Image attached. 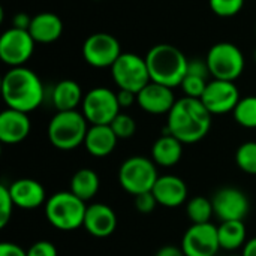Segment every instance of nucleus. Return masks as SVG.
<instances>
[{"label": "nucleus", "instance_id": "f257e3e1", "mask_svg": "<svg viewBox=\"0 0 256 256\" xmlns=\"http://www.w3.org/2000/svg\"><path fill=\"white\" fill-rule=\"evenodd\" d=\"M212 128V112L201 99L183 96L168 112L166 132L183 144H195L207 136Z\"/></svg>", "mask_w": 256, "mask_h": 256}, {"label": "nucleus", "instance_id": "f03ea898", "mask_svg": "<svg viewBox=\"0 0 256 256\" xmlns=\"http://www.w3.org/2000/svg\"><path fill=\"white\" fill-rule=\"evenodd\" d=\"M2 96L8 108L32 112L44 102V84L32 69L26 66L10 68L2 80Z\"/></svg>", "mask_w": 256, "mask_h": 256}, {"label": "nucleus", "instance_id": "7ed1b4c3", "mask_svg": "<svg viewBox=\"0 0 256 256\" xmlns=\"http://www.w3.org/2000/svg\"><path fill=\"white\" fill-rule=\"evenodd\" d=\"M146 62L152 81L170 88L182 86L189 64V58L184 52L171 44L152 46L146 56Z\"/></svg>", "mask_w": 256, "mask_h": 256}, {"label": "nucleus", "instance_id": "20e7f679", "mask_svg": "<svg viewBox=\"0 0 256 256\" xmlns=\"http://www.w3.org/2000/svg\"><path fill=\"white\" fill-rule=\"evenodd\" d=\"M88 128L82 112L76 110L57 111L48 123V140L56 148L70 152L84 144Z\"/></svg>", "mask_w": 256, "mask_h": 256}, {"label": "nucleus", "instance_id": "39448f33", "mask_svg": "<svg viewBox=\"0 0 256 256\" xmlns=\"http://www.w3.org/2000/svg\"><path fill=\"white\" fill-rule=\"evenodd\" d=\"M87 206L70 190L57 192L45 202L46 220L60 231H74L84 225Z\"/></svg>", "mask_w": 256, "mask_h": 256}, {"label": "nucleus", "instance_id": "423d86ee", "mask_svg": "<svg viewBox=\"0 0 256 256\" xmlns=\"http://www.w3.org/2000/svg\"><path fill=\"white\" fill-rule=\"evenodd\" d=\"M159 178L158 166L153 159L144 156L128 158L118 168L120 186L130 195L136 196L150 192Z\"/></svg>", "mask_w": 256, "mask_h": 256}, {"label": "nucleus", "instance_id": "0eeeda50", "mask_svg": "<svg viewBox=\"0 0 256 256\" xmlns=\"http://www.w3.org/2000/svg\"><path fill=\"white\" fill-rule=\"evenodd\" d=\"M210 75L213 80L236 81L242 76L246 60L242 50L231 42H218L214 44L206 57Z\"/></svg>", "mask_w": 256, "mask_h": 256}, {"label": "nucleus", "instance_id": "6e6552de", "mask_svg": "<svg viewBox=\"0 0 256 256\" xmlns=\"http://www.w3.org/2000/svg\"><path fill=\"white\" fill-rule=\"evenodd\" d=\"M111 75L118 90H129L136 94L152 82L146 57L134 52H122L111 66Z\"/></svg>", "mask_w": 256, "mask_h": 256}, {"label": "nucleus", "instance_id": "1a4fd4ad", "mask_svg": "<svg viewBox=\"0 0 256 256\" xmlns=\"http://www.w3.org/2000/svg\"><path fill=\"white\" fill-rule=\"evenodd\" d=\"M82 114L90 124H111L120 114L117 93L106 87L92 88L84 94Z\"/></svg>", "mask_w": 256, "mask_h": 256}, {"label": "nucleus", "instance_id": "9d476101", "mask_svg": "<svg viewBox=\"0 0 256 256\" xmlns=\"http://www.w3.org/2000/svg\"><path fill=\"white\" fill-rule=\"evenodd\" d=\"M34 44L28 30L10 27L0 38V58L10 68L24 66L34 51Z\"/></svg>", "mask_w": 256, "mask_h": 256}, {"label": "nucleus", "instance_id": "9b49d317", "mask_svg": "<svg viewBox=\"0 0 256 256\" xmlns=\"http://www.w3.org/2000/svg\"><path fill=\"white\" fill-rule=\"evenodd\" d=\"M122 56V45L118 39L110 33H93L82 44L84 60L98 69L111 68Z\"/></svg>", "mask_w": 256, "mask_h": 256}, {"label": "nucleus", "instance_id": "f8f14e48", "mask_svg": "<svg viewBox=\"0 0 256 256\" xmlns=\"http://www.w3.org/2000/svg\"><path fill=\"white\" fill-rule=\"evenodd\" d=\"M182 250L186 256H216L220 250L218 226L208 224H192L183 238Z\"/></svg>", "mask_w": 256, "mask_h": 256}, {"label": "nucleus", "instance_id": "ddd939ff", "mask_svg": "<svg viewBox=\"0 0 256 256\" xmlns=\"http://www.w3.org/2000/svg\"><path fill=\"white\" fill-rule=\"evenodd\" d=\"M240 92L232 81L212 80L208 81L204 94L201 96L202 104L212 112V116H222L232 112L240 102Z\"/></svg>", "mask_w": 256, "mask_h": 256}, {"label": "nucleus", "instance_id": "4468645a", "mask_svg": "<svg viewBox=\"0 0 256 256\" xmlns=\"http://www.w3.org/2000/svg\"><path fill=\"white\" fill-rule=\"evenodd\" d=\"M213 208H214V216L220 222L226 220H243L250 208L249 198L246 194L237 188H222L219 189L213 198Z\"/></svg>", "mask_w": 256, "mask_h": 256}, {"label": "nucleus", "instance_id": "2eb2a0df", "mask_svg": "<svg viewBox=\"0 0 256 256\" xmlns=\"http://www.w3.org/2000/svg\"><path fill=\"white\" fill-rule=\"evenodd\" d=\"M177 102L172 88L158 84V82H148L138 94H136V104L138 106L152 114V116H162L168 114L174 104Z\"/></svg>", "mask_w": 256, "mask_h": 256}, {"label": "nucleus", "instance_id": "dca6fc26", "mask_svg": "<svg viewBox=\"0 0 256 256\" xmlns=\"http://www.w3.org/2000/svg\"><path fill=\"white\" fill-rule=\"evenodd\" d=\"M82 226L86 228V231L90 236H93L96 238H106L117 228L116 212L104 202H96V204L87 206Z\"/></svg>", "mask_w": 256, "mask_h": 256}, {"label": "nucleus", "instance_id": "f3484780", "mask_svg": "<svg viewBox=\"0 0 256 256\" xmlns=\"http://www.w3.org/2000/svg\"><path fill=\"white\" fill-rule=\"evenodd\" d=\"M10 198L15 207L22 210H34L46 202L44 186L33 178H18L9 186Z\"/></svg>", "mask_w": 256, "mask_h": 256}, {"label": "nucleus", "instance_id": "a211bd4d", "mask_svg": "<svg viewBox=\"0 0 256 256\" xmlns=\"http://www.w3.org/2000/svg\"><path fill=\"white\" fill-rule=\"evenodd\" d=\"M32 124L26 112L6 108L0 112V141L3 144H20L30 134Z\"/></svg>", "mask_w": 256, "mask_h": 256}, {"label": "nucleus", "instance_id": "6ab92c4d", "mask_svg": "<svg viewBox=\"0 0 256 256\" xmlns=\"http://www.w3.org/2000/svg\"><path fill=\"white\" fill-rule=\"evenodd\" d=\"M159 206L166 208L180 207L188 200V186L177 176H159L152 189Z\"/></svg>", "mask_w": 256, "mask_h": 256}, {"label": "nucleus", "instance_id": "aec40b11", "mask_svg": "<svg viewBox=\"0 0 256 256\" xmlns=\"http://www.w3.org/2000/svg\"><path fill=\"white\" fill-rule=\"evenodd\" d=\"M28 33L36 44H52L63 33V21L52 12H40L32 16Z\"/></svg>", "mask_w": 256, "mask_h": 256}, {"label": "nucleus", "instance_id": "412c9836", "mask_svg": "<svg viewBox=\"0 0 256 256\" xmlns=\"http://www.w3.org/2000/svg\"><path fill=\"white\" fill-rule=\"evenodd\" d=\"M117 135L110 124H92L88 128L84 147L94 158H105L111 154L117 146Z\"/></svg>", "mask_w": 256, "mask_h": 256}, {"label": "nucleus", "instance_id": "4be33fe9", "mask_svg": "<svg viewBox=\"0 0 256 256\" xmlns=\"http://www.w3.org/2000/svg\"><path fill=\"white\" fill-rule=\"evenodd\" d=\"M183 156V142L178 141L171 134H164L158 138L152 147V159L156 165L171 168L182 160Z\"/></svg>", "mask_w": 256, "mask_h": 256}, {"label": "nucleus", "instance_id": "5701e85b", "mask_svg": "<svg viewBox=\"0 0 256 256\" xmlns=\"http://www.w3.org/2000/svg\"><path fill=\"white\" fill-rule=\"evenodd\" d=\"M51 99L57 111H74L80 104H82L84 94L76 81L62 80L52 88Z\"/></svg>", "mask_w": 256, "mask_h": 256}, {"label": "nucleus", "instance_id": "b1692460", "mask_svg": "<svg viewBox=\"0 0 256 256\" xmlns=\"http://www.w3.org/2000/svg\"><path fill=\"white\" fill-rule=\"evenodd\" d=\"M99 188H100L99 176L96 171H93L90 168L78 170L72 176L70 184H69V190L86 202L90 201L93 196H96V194L99 192Z\"/></svg>", "mask_w": 256, "mask_h": 256}, {"label": "nucleus", "instance_id": "393cba45", "mask_svg": "<svg viewBox=\"0 0 256 256\" xmlns=\"http://www.w3.org/2000/svg\"><path fill=\"white\" fill-rule=\"evenodd\" d=\"M219 244L224 250H237L246 244V225L243 220H226L218 226Z\"/></svg>", "mask_w": 256, "mask_h": 256}, {"label": "nucleus", "instance_id": "a878e982", "mask_svg": "<svg viewBox=\"0 0 256 256\" xmlns=\"http://www.w3.org/2000/svg\"><path fill=\"white\" fill-rule=\"evenodd\" d=\"M186 214L192 224H208L214 216L213 202L204 196H194L186 206Z\"/></svg>", "mask_w": 256, "mask_h": 256}, {"label": "nucleus", "instance_id": "bb28decb", "mask_svg": "<svg viewBox=\"0 0 256 256\" xmlns=\"http://www.w3.org/2000/svg\"><path fill=\"white\" fill-rule=\"evenodd\" d=\"M232 116L240 126L246 129H256V96L242 98L232 111Z\"/></svg>", "mask_w": 256, "mask_h": 256}, {"label": "nucleus", "instance_id": "cd10ccee", "mask_svg": "<svg viewBox=\"0 0 256 256\" xmlns=\"http://www.w3.org/2000/svg\"><path fill=\"white\" fill-rule=\"evenodd\" d=\"M236 164L237 166L249 174L256 176V142L255 141H248L242 144L237 152H236Z\"/></svg>", "mask_w": 256, "mask_h": 256}, {"label": "nucleus", "instance_id": "c85d7f7f", "mask_svg": "<svg viewBox=\"0 0 256 256\" xmlns=\"http://www.w3.org/2000/svg\"><path fill=\"white\" fill-rule=\"evenodd\" d=\"M207 84H208V78L200 76V75H194V74H186V76H184V80H183L180 87H182L184 96L201 99V96L206 92Z\"/></svg>", "mask_w": 256, "mask_h": 256}, {"label": "nucleus", "instance_id": "c756f323", "mask_svg": "<svg viewBox=\"0 0 256 256\" xmlns=\"http://www.w3.org/2000/svg\"><path fill=\"white\" fill-rule=\"evenodd\" d=\"M110 126L112 128V130H114V134L117 135L118 140H129L136 132V123H135V120L129 114H124V112H120L112 120V123Z\"/></svg>", "mask_w": 256, "mask_h": 256}, {"label": "nucleus", "instance_id": "7c9ffc66", "mask_svg": "<svg viewBox=\"0 0 256 256\" xmlns=\"http://www.w3.org/2000/svg\"><path fill=\"white\" fill-rule=\"evenodd\" d=\"M208 4L213 14H216L218 16L230 18L237 15L243 9L244 0H208Z\"/></svg>", "mask_w": 256, "mask_h": 256}, {"label": "nucleus", "instance_id": "2f4dec72", "mask_svg": "<svg viewBox=\"0 0 256 256\" xmlns=\"http://www.w3.org/2000/svg\"><path fill=\"white\" fill-rule=\"evenodd\" d=\"M14 207L15 204L10 198L9 188L6 184H2L0 186V228H4L10 220Z\"/></svg>", "mask_w": 256, "mask_h": 256}, {"label": "nucleus", "instance_id": "473e14b6", "mask_svg": "<svg viewBox=\"0 0 256 256\" xmlns=\"http://www.w3.org/2000/svg\"><path fill=\"white\" fill-rule=\"evenodd\" d=\"M156 206H159V204H158V201H156V198H154L152 190L140 194V195L135 196V207L142 214H148V213L154 212Z\"/></svg>", "mask_w": 256, "mask_h": 256}, {"label": "nucleus", "instance_id": "72a5a7b5", "mask_svg": "<svg viewBox=\"0 0 256 256\" xmlns=\"http://www.w3.org/2000/svg\"><path fill=\"white\" fill-rule=\"evenodd\" d=\"M27 256H57V248L51 242L40 240L27 249Z\"/></svg>", "mask_w": 256, "mask_h": 256}, {"label": "nucleus", "instance_id": "f704fd0d", "mask_svg": "<svg viewBox=\"0 0 256 256\" xmlns=\"http://www.w3.org/2000/svg\"><path fill=\"white\" fill-rule=\"evenodd\" d=\"M0 256H27V250H24L20 244L4 242L0 244Z\"/></svg>", "mask_w": 256, "mask_h": 256}, {"label": "nucleus", "instance_id": "c9c22d12", "mask_svg": "<svg viewBox=\"0 0 256 256\" xmlns=\"http://www.w3.org/2000/svg\"><path fill=\"white\" fill-rule=\"evenodd\" d=\"M117 100H118L120 108H129L134 104H136V93L129 92V90H118Z\"/></svg>", "mask_w": 256, "mask_h": 256}, {"label": "nucleus", "instance_id": "e433bc0d", "mask_svg": "<svg viewBox=\"0 0 256 256\" xmlns=\"http://www.w3.org/2000/svg\"><path fill=\"white\" fill-rule=\"evenodd\" d=\"M154 256H186L183 254L182 248L172 246V244H166L164 248H160Z\"/></svg>", "mask_w": 256, "mask_h": 256}, {"label": "nucleus", "instance_id": "4c0bfd02", "mask_svg": "<svg viewBox=\"0 0 256 256\" xmlns=\"http://www.w3.org/2000/svg\"><path fill=\"white\" fill-rule=\"evenodd\" d=\"M30 22H32V18L27 15V14H16L14 16V27L16 28H22V30H28L30 27Z\"/></svg>", "mask_w": 256, "mask_h": 256}, {"label": "nucleus", "instance_id": "58836bf2", "mask_svg": "<svg viewBox=\"0 0 256 256\" xmlns=\"http://www.w3.org/2000/svg\"><path fill=\"white\" fill-rule=\"evenodd\" d=\"M242 256H256V237L246 242V244L243 246Z\"/></svg>", "mask_w": 256, "mask_h": 256}, {"label": "nucleus", "instance_id": "ea45409f", "mask_svg": "<svg viewBox=\"0 0 256 256\" xmlns=\"http://www.w3.org/2000/svg\"><path fill=\"white\" fill-rule=\"evenodd\" d=\"M231 256H242V255H231Z\"/></svg>", "mask_w": 256, "mask_h": 256}, {"label": "nucleus", "instance_id": "a19ab883", "mask_svg": "<svg viewBox=\"0 0 256 256\" xmlns=\"http://www.w3.org/2000/svg\"><path fill=\"white\" fill-rule=\"evenodd\" d=\"M255 60H256V51H255Z\"/></svg>", "mask_w": 256, "mask_h": 256}, {"label": "nucleus", "instance_id": "79ce46f5", "mask_svg": "<svg viewBox=\"0 0 256 256\" xmlns=\"http://www.w3.org/2000/svg\"><path fill=\"white\" fill-rule=\"evenodd\" d=\"M255 32H256V27H255Z\"/></svg>", "mask_w": 256, "mask_h": 256}]
</instances>
